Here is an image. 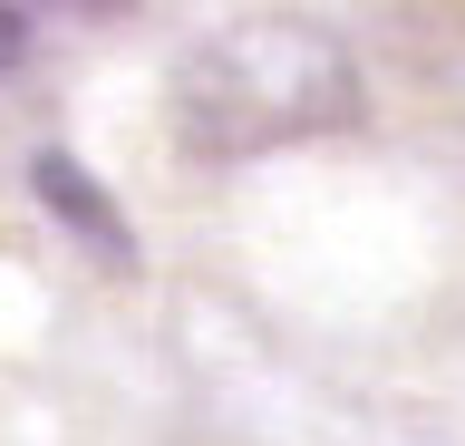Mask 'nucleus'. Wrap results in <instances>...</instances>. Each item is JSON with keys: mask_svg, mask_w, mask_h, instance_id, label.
I'll use <instances>...</instances> for the list:
<instances>
[{"mask_svg": "<svg viewBox=\"0 0 465 446\" xmlns=\"http://www.w3.org/2000/svg\"><path fill=\"white\" fill-rule=\"evenodd\" d=\"M359 117V68L311 20H232L174 68V126L194 155H272Z\"/></svg>", "mask_w": 465, "mask_h": 446, "instance_id": "f257e3e1", "label": "nucleus"}, {"mask_svg": "<svg viewBox=\"0 0 465 446\" xmlns=\"http://www.w3.org/2000/svg\"><path fill=\"white\" fill-rule=\"evenodd\" d=\"M20 49H29V20H20V10H0V68L20 59Z\"/></svg>", "mask_w": 465, "mask_h": 446, "instance_id": "f03ea898", "label": "nucleus"}]
</instances>
